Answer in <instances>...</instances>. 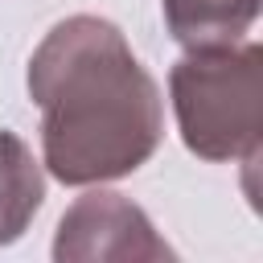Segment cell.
<instances>
[{"label": "cell", "mask_w": 263, "mask_h": 263, "mask_svg": "<svg viewBox=\"0 0 263 263\" xmlns=\"http://www.w3.org/2000/svg\"><path fill=\"white\" fill-rule=\"evenodd\" d=\"M25 82L41 111V164L62 185L119 181L160 148V86L107 16L58 21L33 49Z\"/></svg>", "instance_id": "6da1fadb"}, {"label": "cell", "mask_w": 263, "mask_h": 263, "mask_svg": "<svg viewBox=\"0 0 263 263\" xmlns=\"http://www.w3.org/2000/svg\"><path fill=\"white\" fill-rule=\"evenodd\" d=\"M41 201H45V177L33 148L16 132L0 127V247L16 242L29 230Z\"/></svg>", "instance_id": "5b68a950"}, {"label": "cell", "mask_w": 263, "mask_h": 263, "mask_svg": "<svg viewBox=\"0 0 263 263\" xmlns=\"http://www.w3.org/2000/svg\"><path fill=\"white\" fill-rule=\"evenodd\" d=\"M160 12L177 45L210 49L242 41L259 16V0H160Z\"/></svg>", "instance_id": "277c9868"}, {"label": "cell", "mask_w": 263, "mask_h": 263, "mask_svg": "<svg viewBox=\"0 0 263 263\" xmlns=\"http://www.w3.org/2000/svg\"><path fill=\"white\" fill-rule=\"evenodd\" d=\"M168 99L193 156L255 168L263 144V49L255 41L185 49L168 70Z\"/></svg>", "instance_id": "7a4b0ae2"}, {"label": "cell", "mask_w": 263, "mask_h": 263, "mask_svg": "<svg viewBox=\"0 0 263 263\" xmlns=\"http://www.w3.org/2000/svg\"><path fill=\"white\" fill-rule=\"evenodd\" d=\"M58 263H160L173 247L156 234L152 218L115 189L82 193L58 222L53 234Z\"/></svg>", "instance_id": "3957f363"}]
</instances>
